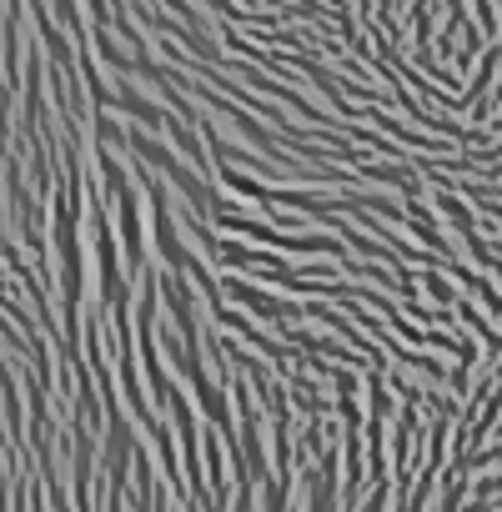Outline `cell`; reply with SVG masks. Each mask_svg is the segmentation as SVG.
<instances>
[{
    "label": "cell",
    "instance_id": "obj_1",
    "mask_svg": "<svg viewBox=\"0 0 502 512\" xmlns=\"http://www.w3.org/2000/svg\"><path fill=\"white\" fill-rule=\"evenodd\" d=\"M226 297H231L241 312L262 317V322H282V327L302 322V307H297V302H287V297H272V292L251 287V282H241V277H221V302H226Z\"/></svg>",
    "mask_w": 502,
    "mask_h": 512
}]
</instances>
